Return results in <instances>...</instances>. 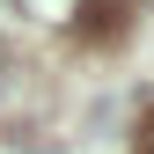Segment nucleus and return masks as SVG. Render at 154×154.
<instances>
[{"label": "nucleus", "mask_w": 154, "mask_h": 154, "mask_svg": "<svg viewBox=\"0 0 154 154\" xmlns=\"http://www.w3.org/2000/svg\"><path fill=\"white\" fill-rule=\"evenodd\" d=\"M140 154H154V132H147V147H140Z\"/></svg>", "instance_id": "f03ea898"}, {"label": "nucleus", "mask_w": 154, "mask_h": 154, "mask_svg": "<svg viewBox=\"0 0 154 154\" xmlns=\"http://www.w3.org/2000/svg\"><path fill=\"white\" fill-rule=\"evenodd\" d=\"M22 15H37V22H66V15H81V0H22Z\"/></svg>", "instance_id": "f257e3e1"}]
</instances>
